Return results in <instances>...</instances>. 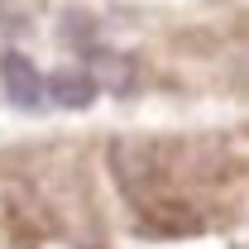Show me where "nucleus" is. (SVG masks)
<instances>
[{
	"instance_id": "nucleus-3",
	"label": "nucleus",
	"mask_w": 249,
	"mask_h": 249,
	"mask_svg": "<svg viewBox=\"0 0 249 249\" xmlns=\"http://www.w3.org/2000/svg\"><path fill=\"white\" fill-rule=\"evenodd\" d=\"M235 77H240V87H249V43L240 48V58H235Z\"/></svg>"
},
{
	"instance_id": "nucleus-1",
	"label": "nucleus",
	"mask_w": 249,
	"mask_h": 249,
	"mask_svg": "<svg viewBox=\"0 0 249 249\" xmlns=\"http://www.w3.org/2000/svg\"><path fill=\"white\" fill-rule=\"evenodd\" d=\"M0 77H5V91L19 110H38L43 106V77L24 53H5L0 58Z\"/></svg>"
},
{
	"instance_id": "nucleus-2",
	"label": "nucleus",
	"mask_w": 249,
	"mask_h": 249,
	"mask_svg": "<svg viewBox=\"0 0 249 249\" xmlns=\"http://www.w3.org/2000/svg\"><path fill=\"white\" fill-rule=\"evenodd\" d=\"M43 96L58 101V106H67V110H82V106H91L96 82L87 72H53V77L43 82Z\"/></svg>"
}]
</instances>
